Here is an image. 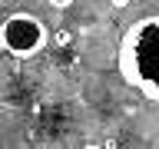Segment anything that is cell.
Returning <instances> with one entry per match:
<instances>
[{
    "mask_svg": "<svg viewBox=\"0 0 159 149\" xmlns=\"http://www.w3.org/2000/svg\"><path fill=\"white\" fill-rule=\"evenodd\" d=\"M47 43H50V33H47V27H43V20L33 17V13L17 10V13H10V17L0 23V47L7 50L10 56H17V60L37 56Z\"/></svg>",
    "mask_w": 159,
    "mask_h": 149,
    "instance_id": "2",
    "label": "cell"
},
{
    "mask_svg": "<svg viewBox=\"0 0 159 149\" xmlns=\"http://www.w3.org/2000/svg\"><path fill=\"white\" fill-rule=\"evenodd\" d=\"M119 73L149 103H159V17H143L123 33Z\"/></svg>",
    "mask_w": 159,
    "mask_h": 149,
    "instance_id": "1",
    "label": "cell"
},
{
    "mask_svg": "<svg viewBox=\"0 0 159 149\" xmlns=\"http://www.w3.org/2000/svg\"><path fill=\"white\" fill-rule=\"evenodd\" d=\"M70 40H73V33H70V30H57V33H53V43H57V47H66Z\"/></svg>",
    "mask_w": 159,
    "mask_h": 149,
    "instance_id": "3",
    "label": "cell"
},
{
    "mask_svg": "<svg viewBox=\"0 0 159 149\" xmlns=\"http://www.w3.org/2000/svg\"><path fill=\"white\" fill-rule=\"evenodd\" d=\"M109 3H113V7H129L133 0H109Z\"/></svg>",
    "mask_w": 159,
    "mask_h": 149,
    "instance_id": "5",
    "label": "cell"
},
{
    "mask_svg": "<svg viewBox=\"0 0 159 149\" xmlns=\"http://www.w3.org/2000/svg\"><path fill=\"white\" fill-rule=\"evenodd\" d=\"M53 10H66V7H73V0H47Z\"/></svg>",
    "mask_w": 159,
    "mask_h": 149,
    "instance_id": "4",
    "label": "cell"
}]
</instances>
